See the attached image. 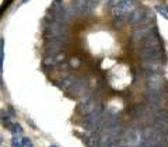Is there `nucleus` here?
Listing matches in <instances>:
<instances>
[{
	"instance_id": "4468645a",
	"label": "nucleus",
	"mask_w": 168,
	"mask_h": 147,
	"mask_svg": "<svg viewBox=\"0 0 168 147\" xmlns=\"http://www.w3.org/2000/svg\"><path fill=\"white\" fill-rule=\"evenodd\" d=\"M65 60V56L63 55H55V56H46L44 59V66L45 67H53V66H58L59 63H62Z\"/></svg>"
},
{
	"instance_id": "f8f14e48",
	"label": "nucleus",
	"mask_w": 168,
	"mask_h": 147,
	"mask_svg": "<svg viewBox=\"0 0 168 147\" xmlns=\"http://www.w3.org/2000/svg\"><path fill=\"white\" fill-rule=\"evenodd\" d=\"M143 60L147 59H161V48H143L140 51Z\"/></svg>"
},
{
	"instance_id": "dca6fc26",
	"label": "nucleus",
	"mask_w": 168,
	"mask_h": 147,
	"mask_svg": "<svg viewBox=\"0 0 168 147\" xmlns=\"http://www.w3.org/2000/svg\"><path fill=\"white\" fill-rule=\"evenodd\" d=\"M11 116L13 115H8L7 112H1V122H3L4 128L11 129V126H13V123H11Z\"/></svg>"
},
{
	"instance_id": "ddd939ff",
	"label": "nucleus",
	"mask_w": 168,
	"mask_h": 147,
	"mask_svg": "<svg viewBox=\"0 0 168 147\" xmlns=\"http://www.w3.org/2000/svg\"><path fill=\"white\" fill-rule=\"evenodd\" d=\"M143 46L144 48H161V45H160V39L157 37V34H150L147 35L146 38L143 39Z\"/></svg>"
},
{
	"instance_id": "423d86ee",
	"label": "nucleus",
	"mask_w": 168,
	"mask_h": 147,
	"mask_svg": "<svg viewBox=\"0 0 168 147\" xmlns=\"http://www.w3.org/2000/svg\"><path fill=\"white\" fill-rule=\"evenodd\" d=\"M143 143V133L139 129H132L126 134V144L128 147H139Z\"/></svg>"
},
{
	"instance_id": "9d476101",
	"label": "nucleus",
	"mask_w": 168,
	"mask_h": 147,
	"mask_svg": "<svg viewBox=\"0 0 168 147\" xmlns=\"http://www.w3.org/2000/svg\"><path fill=\"white\" fill-rule=\"evenodd\" d=\"M151 31H154V28L151 25H149V24H147V25L139 27V28H136L135 31H133V34H132V41H133V42H140V41H143L147 35H150Z\"/></svg>"
},
{
	"instance_id": "39448f33",
	"label": "nucleus",
	"mask_w": 168,
	"mask_h": 147,
	"mask_svg": "<svg viewBox=\"0 0 168 147\" xmlns=\"http://www.w3.org/2000/svg\"><path fill=\"white\" fill-rule=\"evenodd\" d=\"M164 78L160 73H150L147 77V88L151 91H162Z\"/></svg>"
},
{
	"instance_id": "7ed1b4c3",
	"label": "nucleus",
	"mask_w": 168,
	"mask_h": 147,
	"mask_svg": "<svg viewBox=\"0 0 168 147\" xmlns=\"http://www.w3.org/2000/svg\"><path fill=\"white\" fill-rule=\"evenodd\" d=\"M154 17L153 11H150L147 8H136L129 17V24L132 25H147L150 20Z\"/></svg>"
},
{
	"instance_id": "1a4fd4ad",
	"label": "nucleus",
	"mask_w": 168,
	"mask_h": 147,
	"mask_svg": "<svg viewBox=\"0 0 168 147\" xmlns=\"http://www.w3.org/2000/svg\"><path fill=\"white\" fill-rule=\"evenodd\" d=\"M87 87H88V81H87V78H84V77L77 78V81L73 84V87L69 90V94H70L71 97H80L87 91Z\"/></svg>"
},
{
	"instance_id": "f257e3e1",
	"label": "nucleus",
	"mask_w": 168,
	"mask_h": 147,
	"mask_svg": "<svg viewBox=\"0 0 168 147\" xmlns=\"http://www.w3.org/2000/svg\"><path fill=\"white\" fill-rule=\"evenodd\" d=\"M45 37L48 39H63L67 38V27L66 23L51 21L45 28Z\"/></svg>"
},
{
	"instance_id": "b1692460",
	"label": "nucleus",
	"mask_w": 168,
	"mask_h": 147,
	"mask_svg": "<svg viewBox=\"0 0 168 147\" xmlns=\"http://www.w3.org/2000/svg\"><path fill=\"white\" fill-rule=\"evenodd\" d=\"M60 1L62 0H55V4H60Z\"/></svg>"
},
{
	"instance_id": "9b49d317",
	"label": "nucleus",
	"mask_w": 168,
	"mask_h": 147,
	"mask_svg": "<svg viewBox=\"0 0 168 147\" xmlns=\"http://www.w3.org/2000/svg\"><path fill=\"white\" fill-rule=\"evenodd\" d=\"M143 67L149 70V73H160L162 62L161 59H147V60H143Z\"/></svg>"
},
{
	"instance_id": "2eb2a0df",
	"label": "nucleus",
	"mask_w": 168,
	"mask_h": 147,
	"mask_svg": "<svg viewBox=\"0 0 168 147\" xmlns=\"http://www.w3.org/2000/svg\"><path fill=\"white\" fill-rule=\"evenodd\" d=\"M77 78H78V77L73 76V74H70V76L65 77V78H63V80L60 81V84H59V86H60V88H62V90H67V91H69V90H70L71 87H73V84L77 81Z\"/></svg>"
},
{
	"instance_id": "f3484780",
	"label": "nucleus",
	"mask_w": 168,
	"mask_h": 147,
	"mask_svg": "<svg viewBox=\"0 0 168 147\" xmlns=\"http://www.w3.org/2000/svg\"><path fill=\"white\" fill-rule=\"evenodd\" d=\"M10 130L14 133V136H18V134L23 133V128H21V125H20V123H13V126H11Z\"/></svg>"
},
{
	"instance_id": "f03ea898",
	"label": "nucleus",
	"mask_w": 168,
	"mask_h": 147,
	"mask_svg": "<svg viewBox=\"0 0 168 147\" xmlns=\"http://www.w3.org/2000/svg\"><path fill=\"white\" fill-rule=\"evenodd\" d=\"M101 101H100V98L97 95H94V94H88V95H85L83 98V101L80 102L78 105V111L83 114V115L88 116L91 115L92 112H95L98 109H101Z\"/></svg>"
},
{
	"instance_id": "393cba45",
	"label": "nucleus",
	"mask_w": 168,
	"mask_h": 147,
	"mask_svg": "<svg viewBox=\"0 0 168 147\" xmlns=\"http://www.w3.org/2000/svg\"><path fill=\"white\" fill-rule=\"evenodd\" d=\"M49 147H56V146H55V144H52V146H49Z\"/></svg>"
},
{
	"instance_id": "6e6552de",
	"label": "nucleus",
	"mask_w": 168,
	"mask_h": 147,
	"mask_svg": "<svg viewBox=\"0 0 168 147\" xmlns=\"http://www.w3.org/2000/svg\"><path fill=\"white\" fill-rule=\"evenodd\" d=\"M71 6L76 8L77 14H90L94 6L92 0H73Z\"/></svg>"
},
{
	"instance_id": "5701e85b",
	"label": "nucleus",
	"mask_w": 168,
	"mask_h": 147,
	"mask_svg": "<svg viewBox=\"0 0 168 147\" xmlns=\"http://www.w3.org/2000/svg\"><path fill=\"white\" fill-rule=\"evenodd\" d=\"M74 64V67H77V64H78V60L77 59H74V60H71V66Z\"/></svg>"
},
{
	"instance_id": "a211bd4d",
	"label": "nucleus",
	"mask_w": 168,
	"mask_h": 147,
	"mask_svg": "<svg viewBox=\"0 0 168 147\" xmlns=\"http://www.w3.org/2000/svg\"><path fill=\"white\" fill-rule=\"evenodd\" d=\"M11 147H23V140L20 139L18 136H14L11 140Z\"/></svg>"
},
{
	"instance_id": "0eeeda50",
	"label": "nucleus",
	"mask_w": 168,
	"mask_h": 147,
	"mask_svg": "<svg viewBox=\"0 0 168 147\" xmlns=\"http://www.w3.org/2000/svg\"><path fill=\"white\" fill-rule=\"evenodd\" d=\"M146 100L150 102L151 107H154V108H161L162 104H164L162 91H151V90H147V93H146Z\"/></svg>"
},
{
	"instance_id": "412c9836",
	"label": "nucleus",
	"mask_w": 168,
	"mask_h": 147,
	"mask_svg": "<svg viewBox=\"0 0 168 147\" xmlns=\"http://www.w3.org/2000/svg\"><path fill=\"white\" fill-rule=\"evenodd\" d=\"M21 140H23V147H34L31 139H28V137H23Z\"/></svg>"
},
{
	"instance_id": "4be33fe9",
	"label": "nucleus",
	"mask_w": 168,
	"mask_h": 147,
	"mask_svg": "<svg viewBox=\"0 0 168 147\" xmlns=\"http://www.w3.org/2000/svg\"><path fill=\"white\" fill-rule=\"evenodd\" d=\"M123 1H126V0H111V6L116 7V6H119L121 3H123Z\"/></svg>"
},
{
	"instance_id": "20e7f679",
	"label": "nucleus",
	"mask_w": 168,
	"mask_h": 147,
	"mask_svg": "<svg viewBox=\"0 0 168 147\" xmlns=\"http://www.w3.org/2000/svg\"><path fill=\"white\" fill-rule=\"evenodd\" d=\"M67 42V38L63 39H52L49 41L45 46V51H46V56H55V55H59L60 51L63 49L65 44Z\"/></svg>"
},
{
	"instance_id": "a878e982",
	"label": "nucleus",
	"mask_w": 168,
	"mask_h": 147,
	"mask_svg": "<svg viewBox=\"0 0 168 147\" xmlns=\"http://www.w3.org/2000/svg\"><path fill=\"white\" fill-rule=\"evenodd\" d=\"M25 1H27V0H23V3H25Z\"/></svg>"
},
{
	"instance_id": "aec40b11",
	"label": "nucleus",
	"mask_w": 168,
	"mask_h": 147,
	"mask_svg": "<svg viewBox=\"0 0 168 147\" xmlns=\"http://www.w3.org/2000/svg\"><path fill=\"white\" fill-rule=\"evenodd\" d=\"M157 11L160 14H162L165 18L168 20V8H165V7H161V6H157Z\"/></svg>"
},
{
	"instance_id": "6ab92c4d",
	"label": "nucleus",
	"mask_w": 168,
	"mask_h": 147,
	"mask_svg": "<svg viewBox=\"0 0 168 147\" xmlns=\"http://www.w3.org/2000/svg\"><path fill=\"white\" fill-rule=\"evenodd\" d=\"M4 42L1 41V46H0V74H1V69H3V59H4V48H3Z\"/></svg>"
}]
</instances>
